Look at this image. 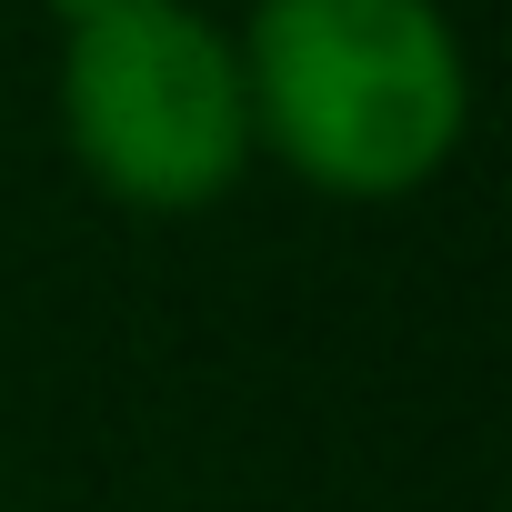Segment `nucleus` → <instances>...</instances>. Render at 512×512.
Instances as JSON below:
<instances>
[{
    "mask_svg": "<svg viewBox=\"0 0 512 512\" xmlns=\"http://www.w3.org/2000/svg\"><path fill=\"white\" fill-rule=\"evenodd\" d=\"M51 11H61V21H71V11H91V0H51Z\"/></svg>",
    "mask_w": 512,
    "mask_h": 512,
    "instance_id": "nucleus-3",
    "label": "nucleus"
},
{
    "mask_svg": "<svg viewBox=\"0 0 512 512\" xmlns=\"http://www.w3.org/2000/svg\"><path fill=\"white\" fill-rule=\"evenodd\" d=\"M61 151L81 181L141 221H191L251 171V101L231 21L201 0H91L61 21L51 71Z\"/></svg>",
    "mask_w": 512,
    "mask_h": 512,
    "instance_id": "nucleus-2",
    "label": "nucleus"
},
{
    "mask_svg": "<svg viewBox=\"0 0 512 512\" xmlns=\"http://www.w3.org/2000/svg\"><path fill=\"white\" fill-rule=\"evenodd\" d=\"M231 51L251 161L322 201H412L472 141V51L442 0H251Z\"/></svg>",
    "mask_w": 512,
    "mask_h": 512,
    "instance_id": "nucleus-1",
    "label": "nucleus"
}]
</instances>
